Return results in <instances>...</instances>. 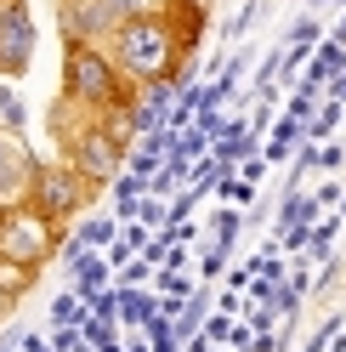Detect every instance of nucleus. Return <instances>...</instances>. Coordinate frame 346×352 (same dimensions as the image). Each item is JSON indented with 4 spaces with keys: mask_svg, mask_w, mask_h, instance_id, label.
<instances>
[{
    "mask_svg": "<svg viewBox=\"0 0 346 352\" xmlns=\"http://www.w3.org/2000/svg\"><path fill=\"white\" fill-rule=\"evenodd\" d=\"M57 153H62V160H69L80 176H91L97 188H108V182H114V176L125 170V160H131V153L119 148V137L108 131V120H102V114H97V120H85V125H80V131H74V137L62 142Z\"/></svg>",
    "mask_w": 346,
    "mask_h": 352,
    "instance_id": "6",
    "label": "nucleus"
},
{
    "mask_svg": "<svg viewBox=\"0 0 346 352\" xmlns=\"http://www.w3.org/2000/svg\"><path fill=\"white\" fill-rule=\"evenodd\" d=\"M318 40H323V23H318V17L307 12V17H295V23H290L284 46H318Z\"/></svg>",
    "mask_w": 346,
    "mask_h": 352,
    "instance_id": "16",
    "label": "nucleus"
},
{
    "mask_svg": "<svg viewBox=\"0 0 346 352\" xmlns=\"http://www.w3.org/2000/svg\"><path fill=\"white\" fill-rule=\"evenodd\" d=\"M301 142H307V125L290 120V114H278V120H273V137L262 142V160H267V165H284Z\"/></svg>",
    "mask_w": 346,
    "mask_h": 352,
    "instance_id": "9",
    "label": "nucleus"
},
{
    "mask_svg": "<svg viewBox=\"0 0 346 352\" xmlns=\"http://www.w3.org/2000/svg\"><path fill=\"white\" fill-rule=\"evenodd\" d=\"M85 352H97V346H85Z\"/></svg>",
    "mask_w": 346,
    "mask_h": 352,
    "instance_id": "24",
    "label": "nucleus"
},
{
    "mask_svg": "<svg viewBox=\"0 0 346 352\" xmlns=\"http://www.w3.org/2000/svg\"><path fill=\"white\" fill-rule=\"evenodd\" d=\"M323 97H330V102H341V108H346V69H341V74H335L330 85H323Z\"/></svg>",
    "mask_w": 346,
    "mask_h": 352,
    "instance_id": "20",
    "label": "nucleus"
},
{
    "mask_svg": "<svg viewBox=\"0 0 346 352\" xmlns=\"http://www.w3.org/2000/svg\"><path fill=\"white\" fill-rule=\"evenodd\" d=\"M335 34H341V40H346V12H341V29H335Z\"/></svg>",
    "mask_w": 346,
    "mask_h": 352,
    "instance_id": "22",
    "label": "nucleus"
},
{
    "mask_svg": "<svg viewBox=\"0 0 346 352\" xmlns=\"http://www.w3.org/2000/svg\"><path fill=\"white\" fill-rule=\"evenodd\" d=\"M29 108H23V91H17L12 80H0V131H23Z\"/></svg>",
    "mask_w": 346,
    "mask_h": 352,
    "instance_id": "14",
    "label": "nucleus"
},
{
    "mask_svg": "<svg viewBox=\"0 0 346 352\" xmlns=\"http://www.w3.org/2000/svg\"><path fill=\"white\" fill-rule=\"evenodd\" d=\"M233 313H216L210 324H205V341H233V324H227Z\"/></svg>",
    "mask_w": 346,
    "mask_h": 352,
    "instance_id": "19",
    "label": "nucleus"
},
{
    "mask_svg": "<svg viewBox=\"0 0 346 352\" xmlns=\"http://www.w3.org/2000/svg\"><path fill=\"white\" fill-rule=\"evenodd\" d=\"M148 12V0H57V29L62 40H85V46H108L131 17Z\"/></svg>",
    "mask_w": 346,
    "mask_h": 352,
    "instance_id": "4",
    "label": "nucleus"
},
{
    "mask_svg": "<svg viewBox=\"0 0 346 352\" xmlns=\"http://www.w3.org/2000/svg\"><path fill=\"white\" fill-rule=\"evenodd\" d=\"M193 29H205V12L199 17H176L170 6H148L142 17H131V23L108 40V57H114V69L125 74L131 91L159 85V80H182Z\"/></svg>",
    "mask_w": 346,
    "mask_h": 352,
    "instance_id": "1",
    "label": "nucleus"
},
{
    "mask_svg": "<svg viewBox=\"0 0 346 352\" xmlns=\"http://www.w3.org/2000/svg\"><path fill=\"white\" fill-rule=\"evenodd\" d=\"M34 63V12L29 0H6L0 6V80H17Z\"/></svg>",
    "mask_w": 346,
    "mask_h": 352,
    "instance_id": "8",
    "label": "nucleus"
},
{
    "mask_svg": "<svg viewBox=\"0 0 346 352\" xmlns=\"http://www.w3.org/2000/svg\"><path fill=\"white\" fill-rule=\"evenodd\" d=\"M307 6H330V0H307Z\"/></svg>",
    "mask_w": 346,
    "mask_h": 352,
    "instance_id": "23",
    "label": "nucleus"
},
{
    "mask_svg": "<svg viewBox=\"0 0 346 352\" xmlns=\"http://www.w3.org/2000/svg\"><path fill=\"white\" fill-rule=\"evenodd\" d=\"M6 313H12V301H6V296H0V318H6Z\"/></svg>",
    "mask_w": 346,
    "mask_h": 352,
    "instance_id": "21",
    "label": "nucleus"
},
{
    "mask_svg": "<svg viewBox=\"0 0 346 352\" xmlns=\"http://www.w3.org/2000/svg\"><path fill=\"white\" fill-rule=\"evenodd\" d=\"M318 170H346V142H318Z\"/></svg>",
    "mask_w": 346,
    "mask_h": 352,
    "instance_id": "18",
    "label": "nucleus"
},
{
    "mask_svg": "<svg viewBox=\"0 0 346 352\" xmlns=\"http://www.w3.org/2000/svg\"><path fill=\"white\" fill-rule=\"evenodd\" d=\"M74 108H85V114H108L119 97H131V85H125V74L114 69V57H108V46H85V40H74V46H62V91Z\"/></svg>",
    "mask_w": 346,
    "mask_h": 352,
    "instance_id": "2",
    "label": "nucleus"
},
{
    "mask_svg": "<svg viewBox=\"0 0 346 352\" xmlns=\"http://www.w3.org/2000/svg\"><path fill=\"white\" fill-rule=\"evenodd\" d=\"M69 267H74V290H80L85 301L102 296V278H108V256H102V250H85L80 261H69Z\"/></svg>",
    "mask_w": 346,
    "mask_h": 352,
    "instance_id": "10",
    "label": "nucleus"
},
{
    "mask_svg": "<svg viewBox=\"0 0 346 352\" xmlns=\"http://www.w3.org/2000/svg\"><path fill=\"white\" fill-rule=\"evenodd\" d=\"M233 233H239V210L227 205V210H216V222H210V245H222V250H227V245H233Z\"/></svg>",
    "mask_w": 346,
    "mask_h": 352,
    "instance_id": "17",
    "label": "nucleus"
},
{
    "mask_svg": "<svg viewBox=\"0 0 346 352\" xmlns=\"http://www.w3.org/2000/svg\"><path fill=\"white\" fill-rule=\"evenodd\" d=\"M34 278H40V267H23V261L0 256V296H6V301H23L34 290Z\"/></svg>",
    "mask_w": 346,
    "mask_h": 352,
    "instance_id": "12",
    "label": "nucleus"
},
{
    "mask_svg": "<svg viewBox=\"0 0 346 352\" xmlns=\"http://www.w3.org/2000/svg\"><path fill=\"white\" fill-rule=\"evenodd\" d=\"M267 12H273V0H244V6H239V12L227 17V29H222V40H244V34H250L255 23H262Z\"/></svg>",
    "mask_w": 346,
    "mask_h": 352,
    "instance_id": "13",
    "label": "nucleus"
},
{
    "mask_svg": "<svg viewBox=\"0 0 346 352\" xmlns=\"http://www.w3.org/2000/svg\"><path fill=\"white\" fill-rule=\"evenodd\" d=\"M62 250V228L51 216H40L34 205H12L0 210V256L23 261V267H46V261Z\"/></svg>",
    "mask_w": 346,
    "mask_h": 352,
    "instance_id": "5",
    "label": "nucleus"
},
{
    "mask_svg": "<svg viewBox=\"0 0 346 352\" xmlns=\"http://www.w3.org/2000/svg\"><path fill=\"white\" fill-rule=\"evenodd\" d=\"M119 228H125V222H114V216H80V222H74V239H80L85 250H108V245L119 239Z\"/></svg>",
    "mask_w": 346,
    "mask_h": 352,
    "instance_id": "11",
    "label": "nucleus"
},
{
    "mask_svg": "<svg viewBox=\"0 0 346 352\" xmlns=\"http://www.w3.org/2000/svg\"><path fill=\"white\" fill-rule=\"evenodd\" d=\"M318 108H323V91H318V85H295V97H290V108H284V114L307 125V120L318 114Z\"/></svg>",
    "mask_w": 346,
    "mask_h": 352,
    "instance_id": "15",
    "label": "nucleus"
},
{
    "mask_svg": "<svg viewBox=\"0 0 346 352\" xmlns=\"http://www.w3.org/2000/svg\"><path fill=\"white\" fill-rule=\"evenodd\" d=\"M91 199H97V182L91 176H80L69 160H40V176H34V193H29V205L40 210V216H51L57 228H74L85 210H91Z\"/></svg>",
    "mask_w": 346,
    "mask_h": 352,
    "instance_id": "3",
    "label": "nucleus"
},
{
    "mask_svg": "<svg viewBox=\"0 0 346 352\" xmlns=\"http://www.w3.org/2000/svg\"><path fill=\"white\" fill-rule=\"evenodd\" d=\"M34 176H40V153L23 142V131H0V210L29 205Z\"/></svg>",
    "mask_w": 346,
    "mask_h": 352,
    "instance_id": "7",
    "label": "nucleus"
}]
</instances>
